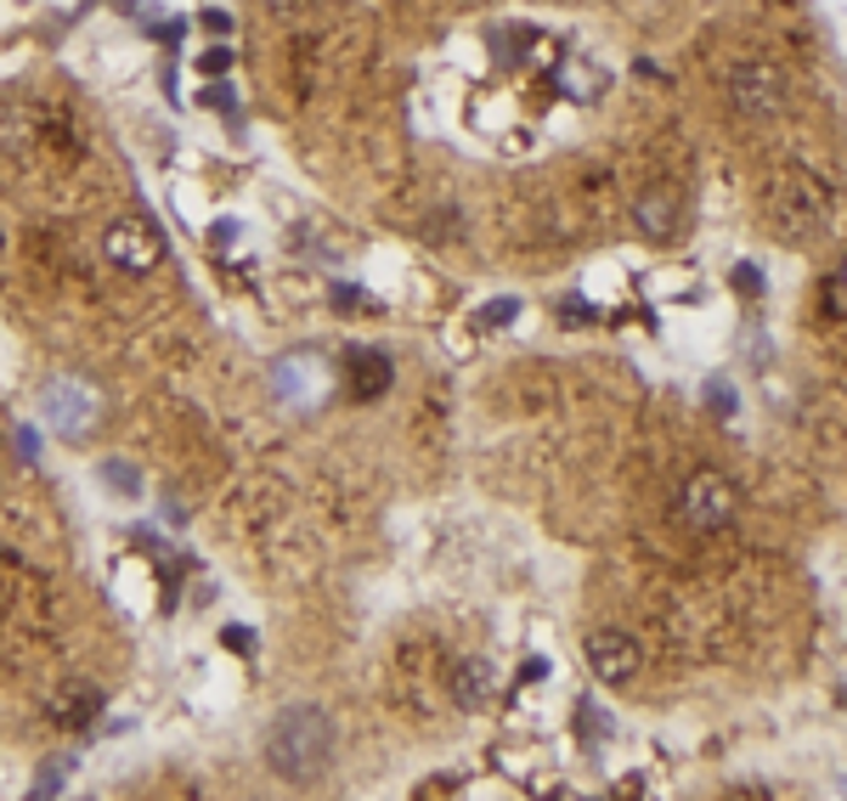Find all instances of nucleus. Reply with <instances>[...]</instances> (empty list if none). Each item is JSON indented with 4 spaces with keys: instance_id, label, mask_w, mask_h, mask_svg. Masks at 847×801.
Listing matches in <instances>:
<instances>
[{
    "instance_id": "obj_1",
    "label": "nucleus",
    "mask_w": 847,
    "mask_h": 801,
    "mask_svg": "<svg viewBox=\"0 0 847 801\" xmlns=\"http://www.w3.org/2000/svg\"><path fill=\"white\" fill-rule=\"evenodd\" d=\"M266 763L289 785H317L334 768V723L323 706H283L266 734Z\"/></svg>"
},
{
    "instance_id": "obj_2",
    "label": "nucleus",
    "mask_w": 847,
    "mask_h": 801,
    "mask_svg": "<svg viewBox=\"0 0 847 801\" xmlns=\"http://www.w3.org/2000/svg\"><path fill=\"white\" fill-rule=\"evenodd\" d=\"M763 210L791 244H802V237H820L831 226V187L814 170H780L775 181H768Z\"/></svg>"
},
{
    "instance_id": "obj_3",
    "label": "nucleus",
    "mask_w": 847,
    "mask_h": 801,
    "mask_svg": "<svg viewBox=\"0 0 847 801\" xmlns=\"http://www.w3.org/2000/svg\"><path fill=\"white\" fill-rule=\"evenodd\" d=\"M735 508H741V492H735V480L718 474V469L689 474L684 492H678V514H684L689 531H723L729 519H735Z\"/></svg>"
},
{
    "instance_id": "obj_4",
    "label": "nucleus",
    "mask_w": 847,
    "mask_h": 801,
    "mask_svg": "<svg viewBox=\"0 0 847 801\" xmlns=\"http://www.w3.org/2000/svg\"><path fill=\"white\" fill-rule=\"evenodd\" d=\"M723 91H729V108H735V113L775 119L786 108V74L775 63H735L723 74Z\"/></svg>"
},
{
    "instance_id": "obj_5",
    "label": "nucleus",
    "mask_w": 847,
    "mask_h": 801,
    "mask_svg": "<svg viewBox=\"0 0 847 801\" xmlns=\"http://www.w3.org/2000/svg\"><path fill=\"white\" fill-rule=\"evenodd\" d=\"M583 655H588V672L599 677L605 689H628L633 677H639V666H644V655H639V644H633V632H622V627H599V632H588Z\"/></svg>"
},
{
    "instance_id": "obj_6",
    "label": "nucleus",
    "mask_w": 847,
    "mask_h": 801,
    "mask_svg": "<svg viewBox=\"0 0 847 801\" xmlns=\"http://www.w3.org/2000/svg\"><path fill=\"white\" fill-rule=\"evenodd\" d=\"M102 249H108V260L120 271L147 277V271H159V260H165V237H159L153 221H113L102 232Z\"/></svg>"
},
{
    "instance_id": "obj_7",
    "label": "nucleus",
    "mask_w": 847,
    "mask_h": 801,
    "mask_svg": "<svg viewBox=\"0 0 847 801\" xmlns=\"http://www.w3.org/2000/svg\"><path fill=\"white\" fill-rule=\"evenodd\" d=\"M41 413H46V424H52L63 440H80V435L97 424V395H91L86 384H74V379H57V384L41 390Z\"/></svg>"
},
{
    "instance_id": "obj_8",
    "label": "nucleus",
    "mask_w": 847,
    "mask_h": 801,
    "mask_svg": "<svg viewBox=\"0 0 847 801\" xmlns=\"http://www.w3.org/2000/svg\"><path fill=\"white\" fill-rule=\"evenodd\" d=\"M272 390H278V400H289V407H312V400L323 395V368L312 362V356H283V362L272 368Z\"/></svg>"
},
{
    "instance_id": "obj_9",
    "label": "nucleus",
    "mask_w": 847,
    "mask_h": 801,
    "mask_svg": "<svg viewBox=\"0 0 847 801\" xmlns=\"http://www.w3.org/2000/svg\"><path fill=\"white\" fill-rule=\"evenodd\" d=\"M492 695H497V666L492 661H464L452 672V700L464 711H481Z\"/></svg>"
},
{
    "instance_id": "obj_10",
    "label": "nucleus",
    "mask_w": 847,
    "mask_h": 801,
    "mask_svg": "<svg viewBox=\"0 0 847 801\" xmlns=\"http://www.w3.org/2000/svg\"><path fill=\"white\" fill-rule=\"evenodd\" d=\"M391 356H384V350H357L351 356V390L362 395V400H373V395H384V390H391Z\"/></svg>"
},
{
    "instance_id": "obj_11",
    "label": "nucleus",
    "mask_w": 847,
    "mask_h": 801,
    "mask_svg": "<svg viewBox=\"0 0 847 801\" xmlns=\"http://www.w3.org/2000/svg\"><path fill=\"white\" fill-rule=\"evenodd\" d=\"M29 142H41V113H34L29 102H7L0 108V147L23 153Z\"/></svg>"
},
{
    "instance_id": "obj_12",
    "label": "nucleus",
    "mask_w": 847,
    "mask_h": 801,
    "mask_svg": "<svg viewBox=\"0 0 847 801\" xmlns=\"http://www.w3.org/2000/svg\"><path fill=\"white\" fill-rule=\"evenodd\" d=\"M97 711H102V695H97L91 684H74L63 700H52V717H57L63 729H86Z\"/></svg>"
},
{
    "instance_id": "obj_13",
    "label": "nucleus",
    "mask_w": 847,
    "mask_h": 801,
    "mask_svg": "<svg viewBox=\"0 0 847 801\" xmlns=\"http://www.w3.org/2000/svg\"><path fill=\"white\" fill-rule=\"evenodd\" d=\"M639 221L650 226V237H673V210L662 198H639Z\"/></svg>"
},
{
    "instance_id": "obj_14",
    "label": "nucleus",
    "mask_w": 847,
    "mask_h": 801,
    "mask_svg": "<svg viewBox=\"0 0 847 801\" xmlns=\"http://www.w3.org/2000/svg\"><path fill=\"white\" fill-rule=\"evenodd\" d=\"M825 311L836 316V323H847V260L825 277Z\"/></svg>"
},
{
    "instance_id": "obj_15",
    "label": "nucleus",
    "mask_w": 847,
    "mask_h": 801,
    "mask_svg": "<svg viewBox=\"0 0 847 801\" xmlns=\"http://www.w3.org/2000/svg\"><path fill=\"white\" fill-rule=\"evenodd\" d=\"M102 480H108L113 492H125V497H136V492H142V474H136V469H125V463H113V458L102 463Z\"/></svg>"
},
{
    "instance_id": "obj_16",
    "label": "nucleus",
    "mask_w": 847,
    "mask_h": 801,
    "mask_svg": "<svg viewBox=\"0 0 847 801\" xmlns=\"http://www.w3.org/2000/svg\"><path fill=\"white\" fill-rule=\"evenodd\" d=\"M68 774H74V763H68V756H57V763L41 768V779H34V796H57L68 785Z\"/></svg>"
},
{
    "instance_id": "obj_17",
    "label": "nucleus",
    "mask_w": 847,
    "mask_h": 801,
    "mask_svg": "<svg viewBox=\"0 0 847 801\" xmlns=\"http://www.w3.org/2000/svg\"><path fill=\"white\" fill-rule=\"evenodd\" d=\"M707 400L718 407V418H729V413H735V390H729L723 379H712V384H707Z\"/></svg>"
},
{
    "instance_id": "obj_18",
    "label": "nucleus",
    "mask_w": 847,
    "mask_h": 801,
    "mask_svg": "<svg viewBox=\"0 0 847 801\" xmlns=\"http://www.w3.org/2000/svg\"><path fill=\"white\" fill-rule=\"evenodd\" d=\"M515 311H520V300H497V305H486V311H481V323H486V328H504Z\"/></svg>"
},
{
    "instance_id": "obj_19",
    "label": "nucleus",
    "mask_w": 847,
    "mask_h": 801,
    "mask_svg": "<svg viewBox=\"0 0 847 801\" xmlns=\"http://www.w3.org/2000/svg\"><path fill=\"white\" fill-rule=\"evenodd\" d=\"M199 68H204V74H221V68H233V52H226V46H210V52L199 57Z\"/></svg>"
},
{
    "instance_id": "obj_20",
    "label": "nucleus",
    "mask_w": 847,
    "mask_h": 801,
    "mask_svg": "<svg viewBox=\"0 0 847 801\" xmlns=\"http://www.w3.org/2000/svg\"><path fill=\"white\" fill-rule=\"evenodd\" d=\"M735 289H741V294H757V289H763V277H757V266H746V260L735 266Z\"/></svg>"
},
{
    "instance_id": "obj_21",
    "label": "nucleus",
    "mask_w": 847,
    "mask_h": 801,
    "mask_svg": "<svg viewBox=\"0 0 847 801\" xmlns=\"http://www.w3.org/2000/svg\"><path fill=\"white\" fill-rule=\"evenodd\" d=\"M226 644H233L238 655H255V632L249 627H226Z\"/></svg>"
},
{
    "instance_id": "obj_22",
    "label": "nucleus",
    "mask_w": 847,
    "mask_h": 801,
    "mask_svg": "<svg viewBox=\"0 0 847 801\" xmlns=\"http://www.w3.org/2000/svg\"><path fill=\"white\" fill-rule=\"evenodd\" d=\"M204 29L210 34H233V18H226V12H204Z\"/></svg>"
}]
</instances>
